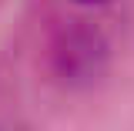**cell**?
Returning a JSON list of instances; mask_svg holds the SVG:
<instances>
[{
	"mask_svg": "<svg viewBox=\"0 0 134 131\" xmlns=\"http://www.w3.org/2000/svg\"><path fill=\"white\" fill-rule=\"evenodd\" d=\"M81 3H100V0H81Z\"/></svg>",
	"mask_w": 134,
	"mask_h": 131,
	"instance_id": "obj_1",
	"label": "cell"
}]
</instances>
